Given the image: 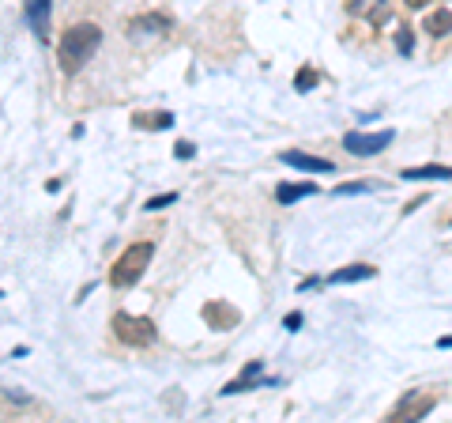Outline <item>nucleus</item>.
<instances>
[{"instance_id": "obj_14", "label": "nucleus", "mask_w": 452, "mask_h": 423, "mask_svg": "<svg viewBox=\"0 0 452 423\" xmlns=\"http://www.w3.org/2000/svg\"><path fill=\"white\" fill-rule=\"evenodd\" d=\"M426 35H434V38H445L448 35V30H452V12H448V8H437V12H429L426 16Z\"/></svg>"}, {"instance_id": "obj_6", "label": "nucleus", "mask_w": 452, "mask_h": 423, "mask_svg": "<svg viewBox=\"0 0 452 423\" xmlns=\"http://www.w3.org/2000/svg\"><path fill=\"white\" fill-rule=\"evenodd\" d=\"M49 8H53L49 0H27V23H30L38 42L49 38Z\"/></svg>"}, {"instance_id": "obj_2", "label": "nucleus", "mask_w": 452, "mask_h": 423, "mask_svg": "<svg viewBox=\"0 0 452 423\" xmlns=\"http://www.w3.org/2000/svg\"><path fill=\"white\" fill-rule=\"evenodd\" d=\"M151 257H155V246L151 242H132L114 261V268H109V284L114 287H132L143 276V268L151 265Z\"/></svg>"}, {"instance_id": "obj_9", "label": "nucleus", "mask_w": 452, "mask_h": 423, "mask_svg": "<svg viewBox=\"0 0 452 423\" xmlns=\"http://www.w3.org/2000/svg\"><path fill=\"white\" fill-rule=\"evenodd\" d=\"M407 181H452V167H437V162H426V167H403Z\"/></svg>"}, {"instance_id": "obj_23", "label": "nucleus", "mask_w": 452, "mask_h": 423, "mask_svg": "<svg viewBox=\"0 0 452 423\" xmlns=\"http://www.w3.org/2000/svg\"><path fill=\"white\" fill-rule=\"evenodd\" d=\"M403 4H407V8H426L429 0H403Z\"/></svg>"}, {"instance_id": "obj_3", "label": "nucleus", "mask_w": 452, "mask_h": 423, "mask_svg": "<svg viewBox=\"0 0 452 423\" xmlns=\"http://www.w3.org/2000/svg\"><path fill=\"white\" fill-rule=\"evenodd\" d=\"M114 333L121 344H128V348H151V344L159 340V329L151 318H132V314H117L114 318Z\"/></svg>"}, {"instance_id": "obj_15", "label": "nucleus", "mask_w": 452, "mask_h": 423, "mask_svg": "<svg viewBox=\"0 0 452 423\" xmlns=\"http://www.w3.org/2000/svg\"><path fill=\"white\" fill-rule=\"evenodd\" d=\"M132 125H136V129H151V133H155V129H170L173 125V114H166V110H159V114H136V117H132Z\"/></svg>"}, {"instance_id": "obj_17", "label": "nucleus", "mask_w": 452, "mask_h": 423, "mask_svg": "<svg viewBox=\"0 0 452 423\" xmlns=\"http://www.w3.org/2000/svg\"><path fill=\"white\" fill-rule=\"evenodd\" d=\"M396 49H400L403 57H411V49H415V35H411V27H400V30H396Z\"/></svg>"}, {"instance_id": "obj_24", "label": "nucleus", "mask_w": 452, "mask_h": 423, "mask_svg": "<svg viewBox=\"0 0 452 423\" xmlns=\"http://www.w3.org/2000/svg\"><path fill=\"white\" fill-rule=\"evenodd\" d=\"M448 223H452V220H448Z\"/></svg>"}, {"instance_id": "obj_8", "label": "nucleus", "mask_w": 452, "mask_h": 423, "mask_svg": "<svg viewBox=\"0 0 452 423\" xmlns=\"http://www.w3.org/2000/svg\"><path fill=\"white\" fill-rule=\"evenodd\" d=\"M204 321L212 325V329H234L241 321V314L234 306H226V302H207L204 306Z\"/></svg>"}, {"instance_id": "obj_20", "label": "nucleus", "mask_w": 452, "mask_h": 423, "mask_svg": "<svg viewBox=\"0 0 452 423\" xmlns=\"http://www.w3.org/2000/svg\"><path fill=\"white\" fill-rule=\"evenodd\" d=\"M173 155H178V159H193V155H196V148L189 144V140H181V144L173 148Z\"/></svg>"}, {"instance_id": "obj_4", "label": "nucleus", "mask_w": 452, "mask_h": 423, "mask_svg": "<svg viewBox=\"0 0 452 423\" xmlns=\"http://www.w3.org/2000/svg\"><path fill=\"white\" fill-rule=\"evenodd\" d=\"M392 140H396L392 129H381V133H347V136H343V148L350 151V155L366 159V155H381V151L389 148Z\"/></svg>"}, {"instance_id": "obj_5", "label": "nucleus", "mask_w": 452, "mask_h": 423, "mask_svg": "<svg viewBox=\"0 0 452 423\" xmlns=\"http://www.w3.org/2000/svg\"><path fill=\"white\" fill-rule=\"evenodd\" d=\"M279 162L286 167L302 170V174H332V159H321V155H305V151H279Z\"/></svg>"}, {"instance_id": "obj_7", "label": "nucleus", "mask_w": 452, "mask_h": 423, "mask_svg": "<svg viewBox=\"0 0 452 423\" xmlns=\"http://www.w3.org/2000/svg\"><path fill=\"white\" fill-rule=\"evenodd\" d=\"M429 408H434V397H429V393L403 397V400H400V408H396L389 419H403V416H407V419H426V416H429Z\"/></svg>"}, {"instance_id": "obj_1", "label": "nucleus", "mask_w": 452, "mask_h": 423, "mask_svg": "<svg viewBox=\"0 0 452 423\" xmlns=\"http://www.w3.org/2000/svg\"><path fill=\"white\" fill-rule=\"evenodd\" d=\"M98 46H102V27H98V23H75V27H68V30H64V38H61V46H57L61 72L75 76L98 53Z\"/></svg>"}, {"instance_id": "obj_21", "label": "nucleus", "mask_w": 452, "mask_h": 423, "mask_svg": "<svg viewBox=\"0 0 452 423\" xmlns=\"http://www.w3.org/2000/svg\"><path fill=\"white\" fill-rule=\"evenodd\" d=\"M302 321H305V318H302V314H298V310H294V314H286V321H283V325H286V329H291V333H294V329H298V325H302Z\"/></svg>"}, {"instance_id": "obj_18", "label": "nucleus", "mask_w": 452, "mask_h": 423, "mask_svg": "<svg viewBox=\"0 0 452 423\" xmlns=\"http://www.w3.org/2000/svg\"><path fill=\"white\" fill-rule=\"evenodd\" d=\"M173 201H178V193H162V197H151L143 204V212H162V208H170Z\"/></svg>"}, {"instance_id": "obj_22", "label": "nucleus", "mask_w": 452, "mask_h": 423, "mask_svg": "<svg viewBox=\"0 0 452 423\" xmlns=\"http://www.w3.org/2000/svg\"><path fill=\"white\" fill-rule=\"evenodd\" d=\"M313 287H321V280H317V276H310V280H302V284H298V291H313Z\"/></svg>"}, {"instance_id": "obj_13", "label": "nucleus", "mask_w": 452, "mask_h": 423, "mask_svg": "<svg viewBox=\"0 0 452 423\" xmlns=\"http://www.w3.org/2000/svg\"><path fill=\"white\" fill-rule=\"evenodd\" d=\"M313 193H317V181H298V186H279L275 197H279V204H298V201L313 197Z\"/></svg>"}, {"instance_id": "obj_11", "label": "nucleus", "mask_w": 452, "mask_h": 423, "mask_svg": "<svg viewBox=\"0 0 452 423\" xmlns=\"http://www.w3.org/2000/svg\"><path fill=\"white\" fill-rule=\"evenodd\" d=\"M166 30H170L166 16H140V19H132V23H128L132 38H136V35H166Z\"/></svg>"}, {"instance_id": "obj_16", "label": "nucleus", "mask_w": 452, "mask_h": 423, "mask_svg": "<svg viewBox=\"0 0 452 423\" xmlns=\"http://www.w3.org/2000/svg\"><path fill=\"white\" fill-rule=\"evenodd\" d=\"M317 80H321V76H317V68H310V64H305V68H298V76H294V88H298V91H313Z\"/></svg>"}, {"instance_id": "obj_19", "label": "nucleus", "mask_w": 452, "mask_h": 423, "mask_svg": "<svg viewBox=\"0 0 452 423\" xmlns=\"http://www.w3.org/2000/svg\"><path fill=\"white\" fill-rule=\"evenodd\" d=\"M373 186H362V181H355V186H336V197H355V193H369Z\"/></svg>"}, {"instance_id": "obj_10", "label": "nucleus", "mask_w": 452, "mask_h": 423, "mask_svg": "<svg viewBox=\"0 0 452 423\" xmlns=\"http://www.w3.org/2000/svg\"><path fill=\"white\" fill-rule=\"evenodd\" d=\"M377 276V265H366V261H358V265H347V268H339V273L328 276V284H358V280H373Z\"/></svg>"}, {"instance_id": "obj_12", "label": "nucleus", "mask_w": 452, "mask_h": 423, "mask_svg": "<svg viewBox=\"0 0 452 423\" xmlns=\"http://www.w3.org/2000/svg\"><path fill=\"white\" fill-rule=\"evenodd\" d=\"M260 371H264V363L257 359V363H249L245 371H241V378H234L230 386H223V397H230V393H245V389H252V382H260Z\"/></svg>"}]
</instances>
